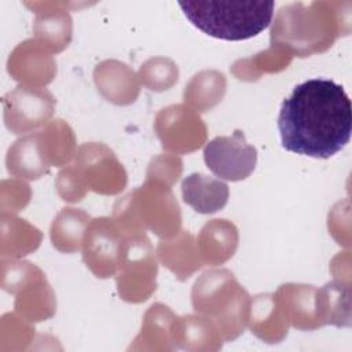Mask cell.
<instances>
[{
    "instance_id": "obj_1",
    "label": "cell",
    "mask_w": 352,
    "mask_h": 352,
    "mask_svg": "<svg viewBox=\"0 0 352 352\" xmlns=\"http://www.w3.org/2000/svg\"><path fill=\"white\" fill-rule=\"evenodd\" d=\"M278 129L285 150L327 160L349 143L351 99L341 84L309 78L296 85L282 102Z\"/></svg>"
},
{
    "instance_id": "obj_2",
    "label": "cell",
    "mask_w": 352,
    "mask_h": 352,
    "mask_svg": "<svg viewBox=\"0 0 352 352\" xmlns=\"http://www.w3.org/2000/svg\"><path fill=\"white\" fill-rule=\"evenodd\" d=\"M186 18L201 32L214 38L241 41L267 29L274 16L271 0H209L179 1Z\"/></svg>"
},
{
    "instance_id": "obj_3",
    "label": "cell",
    "mask_w": 352,
    "mask_h": 352,
    "mask_svg": "<svg viewBox=\"0 0 352 352\" xmlns=\"http://www.w3.org/2000/svg\"><path fill=\"white\" fill-rule=\"evenodd\" d=\"M206 166L220 179L238 182L250 176L257 162V151L245 139L241 129L231 136L212 139L204 150Z\"/></svg>"
},
{
    "instance_id": "obj_4",
    "label": "cell",
    "mask_w": 352,
    "mask_h": 352,
    "mask_svg": "<svg viewBox=\"0 0 352 352\" xmlns=\"http://www.w3.org/2000/svg\"><path fill=\"white\" fill-rule=\"evenodd\" d=\"M51 111L52 96L47 91L18 88L6 96L7 125L16 133L40 125Z\"/></svg>"
},
{
    "instance_id": "obj_5",
    "label": "cell",
    "mask_w": 352,
    "mask_h": 352,
    "mask_svg": "<svg viewBox=\"0 0 352 352\" xmlns=\"http://www.w3.org/2000/svg\"><path fill=\"white\" fill-rule=\"evenodd\" d=\"M228 186L204 173H191L182 182L183 201L195 212L210 214L223 209L228 201Z\"/></svg>"
},
{
    "instance_id": "obj_6",
    "label": "cell",
    "mask_w": 352,
    "mask_h": 352,
    "mask_svg": "<svg viewBox=\"0 0 352 352\" xmlns=\"http://www.w3.org/2000/svg\"><path fill=\"white\" fill-rule=\"evenodd\" d=\"M37 138L30 136L21 139L15 143L8 153V169L16 175H22L29 179H37L44 169V162L37 153Z\"/></svg>"
},
{
    "instance_id": "obj_7",
    "label": "cell",
    "mask_w": 352,
    "mask_h": 352,
    "mask_svg": "<svg viewBox=\"0 0 352 352\" xmlns=\"http://www.w3.org/2000/svg\"><path fill=\"white\" fill-rule=\"evenodd\" d=\"M87 216L78 210H63L52 224V241L60 250L72 252L78 246L80 236L84 231Z\"/></svg>"
},
{
    "instance_id": "obj_8",
    "label": "cell",
    "mask_w": 352,
    "mask_h": 352,
    "mask_svg": "<svg viewBox=\"0 0 352 352\" xmlns=\"http://www.w3.org/2000/svg\"><path fill=\"white\" fill-rule=\"evenodd\" d=\"M117 249V239L113 230L95 228L85 248V260L96 272L99 263L113 264V257Z\"/></svg>"
}]
</instances>
